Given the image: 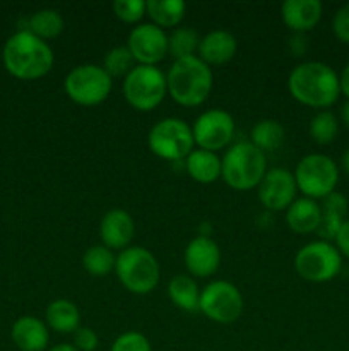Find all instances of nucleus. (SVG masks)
Wrapping results in <instances>:
<instances>
[{"label": "nucleus", "mask_w": 349, "mask_h": 351, "mask_svg": "<svg viewBox=\"0 0 349 351\" xmlns=\"http://www.w3.org/2000/svg\"><path fill=\"white\" fill-rule=\"evenodd\" d=\"M289 95L298 103L310 108L327 110L341 96L339 74L324 62H303L287 77Z\"/></svg>", "instance_id": "1"}, {"label": "nucleus", "mask_w": 349, "mask_h": 351, "mask_svg": "<svg viewBox=\"0 0 349 351\" xmlns=\"http://www.w3.org/2000/svg\"><path fill=\"white\" fill-rule=\"evenodd\" d=\"M2 60L10 75L34 81L44 77L53 69L55 55L47 41L34 36L31 31L21 29L5 41Z\"/></svg>", "instance_id": "2"}, {"label": "nucleus", "mask_w": 349, "mask_h": 351, "mask_svg": "<svg viewBox=\"0 0 349 351\" xmlns=\"http://www.w3.org/2000/svg\"><path fill=\"white\" fill-rule=\"evenodd\" d=\"M168 95L174 103L187 108L201 106L214 86V74L197 55L173 60L166 72Z\"/></svg>", "instance_id": "3"}, {"label": "nucleus", "mask_w": 349, "mask_h": 351, "mask_svg": "<svg viewBox=\"0 0 349 351\" xmlns=\"http://www.w3.org/2000/svg\"><path fill=\"white\" fill-rule=\"evenodd\" d=\"M266 173V153L253 146L250 141L233 144L221 160V178L235 191L245 192L259 187Z\"/></svg>", "instance_id": "4"}, {"label": "nucleus", "mask_w": 349, "mask_h": 351, "mask_svg": "<svg viewBox=\"0 0 349 351\" xmlns=\"http://www.w3.org/2000/svg\"><path fill=\"white\" fill-rule=\"evenodd\" d=\"M115 273L127 291L147 295L159 285L161 267L156 257L144 247H129L116 256Z\"/></svg>", "instance_id": "5"}, {"label": "nucleus", "mask_w": 349, "mask_h": 351, "mask_svg": "<svg viewBox=\"0 0 349 351\" xmlns=\"http://www.w3.org/2000/svg\"><path fill=\"white\" fill-rule=\"evenodd\" d=\"M147 146L164 161L187 160L195 146L192 127L177 117L159 120L147 134Z\"/></svg>", "instance_id": "6"}, {"label": "nucleus", "mask_w": 349, "mask_h": 351, "mask_svg": "<svg viewBox=\"0 0 349 351\" xmlns=\"http://www.w3.org/2000/svg\"><path fill=\"white\" fill-rule=\"evenodd\" d=\"M298 191L308 199H324L335 191L339 184V167L327 154H307L294 170Z\"/></svg>", "instance_id": "7"}, {"label": "nucleus", "mask_w": 349, "mask_h": 351, "mask_svg": "<svg viewBox=\"0 0 349 351\" xmlns=\"http://www.w3.org/2000/svg\"><path fill=\"white\" fill-rule=\"evenodd\" d=\"M166 95V74L153 65H135L123 79V96L127 103L139 112L157 108Z\"/></svg>", "instance_id": "8"}, {"label": "nucleus", "mask_w": 349, "mask_h": 351, "mask_svg": "<svg viewBox=\"0 0 349 351\" xmlns=\"http://www.w3.org/2000/svg\"><path fill=\"white\" fill-rule=\"evenodd\" d=\"M298 276L310 283H327L342 269V256L331 242L315 240L301 247L294 257Z\"/></svg>", "instance_id": "9"}, {"label": "nucleus", "mask_w": 349, "mask_h": 351, "mask_svg": "<svg viewBox=\"0 0 349 351\" xmlns=\"http://www.w3.org/2000/svg\"><path fill=\"white\" fill-rule=\"evenodd\" d=\"M113 79L106 74L101 65H77L67 74L64 89L68 98L81 106L101 105L109 96Z\"/></svg>", "instance_id": "10"}, {"label": "nucleus", "mask_w": 349, "mask_h": 351, "mask_svg": "<svg viewBox=\"0 0 349 351\" xmlns=\"http://www.w3.org/2000/svg\"><path fill=\"white\" fill-rule=\"evenodd\" d=\"M243 295L233 283L224 280L211 281L202 288L198 311L212 322L231 324L243 314Z\"/></svg>", "instance_id": "11"}, {"label": "nucleus", "mask_w": 349, "mask_h": 351, "mask_svg": "<svg viewBox=\"0 0 349 351\" xmlns=\"http://www.w3.org/2000/svg\"><path fill=\"white\" fill-rule=\"evenodd\" d=\"M235 119L222 108H212L201 113L192 125L195 146L211 153L228 147L235 137Z\"/></svg>", "instance_id": "12"}, {"label": "nucleus", "mask_w": 349, "mask_h": 351, "mask_svg": "<svg viewBox=\"0 0 349 351\" xmlns=\"http://www.w3.org/2000/svg\"><path fill=\"white\" fill-rule=\"evenodd\" d=\"M125 47L137 65L157 67V64L168 57V34L151 23L137 24L129 33Z\"/></svg>", "instance_id": "13"}, {"label": "nucleus", "mask_w": 349, "mask_h": 351, "mask_svg": "<svg viewBox=\"0 0 349 351\" xmlns=\"http://www.w3.org/2000/svg\"><path fill=\"white\" fill-rule=\"evenodd\" d=\"M296 180L284 168H270L257 187L259 201L267 211H286L296 201Z\"/></svg>", "instance_id": "14"}, {"label": "nucleus", "mask_w": 349, "mask_h": 351, "mask_svg": "<svg viewBox=\"0 0 349 351\" xmlns=\"http://www.w3.org/2000/svg\"><path fill=\"white\" fill-rule=\"evenodd\" d=\"M183 261L188 273L195 278H209L221 266V250L211 237L198 235L188 242Z\"/></svg>", "instance_id": "15"}, {"label": "nucleus", "mask_w": 349, "mask_h": 351, "mask_svg": "<svg viewBox=\"0 0 349 351\" xmlns=\"http://www.w3.org/2000/svg\"><path fill=\"white\" fill-rule=\"evenodd\" d=\"M135 235V223L132 216L123 209H112L106 213L99 223V239L109 250H125L132 243Z\"/></svg>", "instance_id": "16"}, {"label": "nucleus", "mask_w": 349, "mask_h": 351, "mask_svg": "<svg viewBox=\"0 0 349 351\" xmlns=\"http://www.w3.org/2000/svg\"><path fill=\"white\" fill-rule=\"evenodd\" d=\"M324 5L320 0H287L281 5V17L293 33L305 34L322 19Z\"/></svg>", "instance_id": "17"}, {"label": "nucleus", "mask_w": 349, "mask_h": 351, "mask_svg": "<svg viewBox=\"0 0 349 351\" xmlns=\"http://www.w3.org/2000/svg\"><path fill=\"white\" fill-rule=\"evenodd\" d=\"M236 50H238L236 38L229 31L216 29L201 38L197 57L209 67L211 65H224L235 58Z\"/></svg>", "instance_id": "18"}, {"label": "nucleus", "mask_w": 349, "mask_h": 351, "mask_svg": "<svg viewBox=\"0 0 349 351\" xmlns=\"http://www.w3.org/2000/svg\"><path fill=\"white\" fill-rule=\"evenodd\" d=\"M10 338L21 351H43L50 341L48 326L33 315H24L14 322Z\"/></svg>", "instance_id": "19"}, {"label": "nucleus", "mask_w": 349, "mask_h": 351, "mask_svg": "<svg viewBox=\"0 0 349 351\" xmlns=\"http://www.w3.org/2000/svg\"><path fill=\"white\" fill-rule=\"evenodd\" d=\"M322 219V208L317 201L300 197L286 209V223L291 232L298 235L315 233Z\"/></svg>", "instance_id": "20"}, {"label": "nucleus", "mask_w": 349, "mask_h": 351, "mask_svg": "<svg viewBox=\"0 0 349 351\" xmlns=\"http://www.w3.org/2000/svg\"><path fill=\"white\" fill-rule=\"evenodd\" d=\"M47 326L51 331L58 335H74L81 328V312L79 307L70 300L65 298H57L51 302L44 312Z\"/></svg>", "instance_id": "21"}, {"label": "nucleus", "mask_w": 349, "mask_h": 351, "mask_svg": "<svg viewBox=\"0 0 349 351\" xmlns=\"http://www.w3.org/2000/svg\"><path fill=\"white\" fill-rule=\"evenodd\" d=\"M185 170L197 184H214L218 178H221V158L218 153L194 149L185 160Z\"/></svg>", "instance_id": "22"}, {"label": "nucleus", "mask_w": 349, "mask_h": 351, "mask_svg": "<svg viewBox=\"0 0 349 351\" xmlns=\"http://www.w3.org/2000/svg\"><path fill=\"white\" fill-rule=\"evenodd\" d=\"M187 5L181 0H147L146 14L149 16L151 24L161 27V29H170L177 27L183 21Z\"/></svg>", "instance_id": "23"}, {"label": "nucleus", "mask_w": 349, "mask_h": 351, "mask_svg": "<svg viewBox=\"0 0 349 351\" xmlns=\"http://www.w3.org/2000/svg\"><path fill=\"white\" fill-rule=\"evenodd\" d=\"M168 297L177 305L178 308L185 312H197L198 302H201V290H198L197 283L192 280L190 276L185 274H178V276L171 278L170 285H168Z\"/></svg>", "instance_id": "24"}, {"label": "nucleus", "mask_w": 349, "mask_h": 351, "mask_svg": "<svg viewBox=\"0 0 349 351\" xmlns=\"http://www.w3.org/2000/svg\"><path fill=\"white\" fill-rule=\"evenodd\" d=\"M284 127L281 122L272 119L260 120L253 125L252 132H250V143L255 147H259L262 153H269V151L279 149L281 144L284 143Z\"/></svg>", "instance_id": "25"}, {"label": "nucleus", "mask_w": 349, "mask_h": 351, "mask_svg": "<svg viewBox=\"0 0 349 351\" xmlns=\"http://www.w3.org/2000/svg\"><path fill=\"white\" fill-rule=\"evenodd\" d=\"M64 27V17H62L58 10L53 9L38 10V12H34L29 17V23H27V31H31L34 36H38L43 41L60 36Z\"/></svg>", "instance_id": "26"}, {"label": "nucleus", "mask_w": 349, "mask_h": 351, "mask_svg": "<svg viewBox=\"0 0 349 351\" xmlns=\"http://www.w3.org/2000/svg\"><path fill=\"white\" fill-rule=\"evenodd\" d=\"M198 43H201V38H198L195 29H192V27H174L168 34V55H171L173 60L194 57L198 51Z\"/></svg>", "instance_id": "27"}, {"label": "nucleus", "mask_w": 349, "mask_h": 351, "mask_svg": "<svg viewBox=\"0 0 349 351\" xmlns=\"http://www.w3.org/2000/svg\"><path fill=\"white\" fill-rule=\"evenodd\" d=\"M115 263L116 257L113 256V250H109L103 243L89 247L82 256V267L86 269V273L94 278H103L115 271Z\"/></svg>", "instance_id": "28"}, {"label": "nucleus", "mask_w": 349, "mask_h": 351, "mask_svg": "<svg viewBox=\"0 0 349 351\" xmlns=\"http://www.w3.org/2000/svg\"><path fill=\"white\" fill-rule=\"evenodd\" d=\"M308 134H310L311 141L317 143L318 146H327V144L334 143L339 134L337 117L332 112H328V110H320L310 120Z\"/></svg>", "instance_id": "29"}, {"label": "nucleus", "mask_w": 349, "mask_h": 351, "mask_svg": "<svg viewBox=\"0 0 349 351\" xmlns=\"http://www.w3.org/2000/svg\"><path fill=\"white\" fill-rule=\"evenodd\" d=\"M137 62L133 60L132 53L129 51L127 47H115L112 50L106 51L105 58H103V65L101 67L105 69L106 74L109 77H123L125 79L127 75L132 72V69L135 67Z\"/></svg>", "instance_id": "30"}, {"label": "nucleus", "mask_w": 349, "mask_h": 351, "mask_svg": "<svg viewBox=\"0 0 349 351\" xmlns=\"http://www.w3.org/2000/svg\"><path fill=\"white\" fill-rule=\"evenodd\" d=\"M113 14L122 23L135 24L146 16V2L144 0H115Z\"/></svg>", "instance_id": "31"}, {"label": "nucleus", "mask_w": 349, "mask_h": 351, "mask_svg": "<svg viewBox=\"0 0 349 351\" xmlns=\"http://www.w3.org/2000/svg\"><path fill=\"white\" fill-rule=\"evenodd\" d=\"M109 351H153V348H151L149 339L142 332L129 331L120 335L113 341L112 350Z\"/></svg>", "instance_id": "32"}, {"label": "nucleus", "mask_w": 349, "mask_h": 351, "mask_svg": "<svg viewBox=\"0 0 349 351\" xmlns=\"http://www.w3.org/2000/svg\"><path fill=\"white\" fill-rule=\"evenodd\" d=\"M344 221L346 219L341 218V216L322 213V219L320 223H318L317 232H315L318 235V240H324V242H331V243L334 242Z\"/></svg>", "instance_id": "33"}, {"label": "nucleus", "mask_w": 349, "mask_h": 351, "mask_svg": "<svg viewBox=\"0 0 349 351\" xmlns=\"http://www.w3.org/2000/svg\"><path fill=\"white\" fill-rule=\"evenodd\" d=\"M348 197L341 192L334 191L332 194H328L327 197L322 199V213H328V215L341 216V218L346 219V215H348Z\"/></svg>", "instance_id": "34"}, {"label": "nucleus", "mask_w": 349, "mask_h": 351, "mask_svg": "<svg viewBox=\"0 0 349 351\" xmlns=\"http://www.w3.org/2000/svg\"><path fill=\"white\" fill-rule=\"evenodd\" d=\"M332 31L339 41L349 45V3L335 10L332 17Z\"/></svg>", "instance_id": "35"}, {"label": "nucleus", "mask_w": 349, "mask_h": 351, "mask_svg": "<svg viewBox=\"0 0 349 351\" xmlns=\"http://www.w3.org/2000/svg\"><path fill=\"white\" fill-rule=\"evenodd\" d=\"M98 345V335L91 328H79L74 332V346L79 351H96Z\"/></svg>", "instance_id": "36"}, {"label": "nucleus", "mask_w": 349, "mask_h": 351, "mask_svg": "<svg viewBox=\"0 0 349 351\" xmlns=\"http://www.w3.org/2000/svg\"><path fill=\"white\" fill-rule=\"evenodd\" d=\"M334 245L337 247L339 254H341L342 257L349 259V219H346V221L342 223L341 230H339L337 237H335L334 240Z\"/></svg>", "instance_id": "37"}, {"label": "nucleus", "mask_w": 349, "mask_h": 351, "mask_svg": "<svg viewBox=\"0 0 349 351\" xmlns=\"http://www.w3.org/2000/svg\"><path fill=\"white\" fill-rule=\"evenodd\" d=\"M287 47H289V51L293 57H301V55H305V51L308 50L307 36L301 33H294L293 36L289 38V43H287Z\"/></svg>", "instance_id": "38"}, {"label": "nucleus", "mask_w": 349, "mask_h": 351, "mask_svg": "<svg viewBox=\"0 0 349 351\" xmlns=\"http://www.w3.org/2000/svg\"><path fill=\"white\" fill-rule=\"evenodd\" d=\"M339 86H341V95H344L346 99H349V64L339 74Z\"/></svg>", "instance_id": "39"}, {"label": "nucleus", "mask_w": 349, "mask_h": 351, "mask_svg": "<svg viewBox=\"0 0 349 351\" xmlns=\"http://www.w3.org/2000/svg\"><path fill=\"white\" fill-rule=\"evenodd\" d=\"M341 120L342 123L349 129V99H346L344 105L341 106Z\"/></svg>", "instance_id": "40"}, {"label": "nucleus", "mask_w": 349, "mask_h": 351, "mask_svg": "<svg viewBox=\"0 0 349 351\" xmlns=\"http://www.w3.org/2000/svg\"><path fill=\"white\" fill-rule=\"evenodd\" d=\"M48 351H79L75 348L74 345H70V343H60V345H55L53 348H50Z\"/></svg>", "instance_id": "41"}, {"label": "nucleus", "mask_w": 349, "mask_h": 351, "mask_svg": "<svg viewBox=\"0 0 349 351\" xmlns=\"http://www.w3.org/2000/svg\"><path fill=\"white\" fill-rule=\"evenodd\" d=\"M342 167H344L346 173L349 175V149L346 151V153H344V156H342Z\"/></svg>", "instance_id": "42"}]
</instances>
